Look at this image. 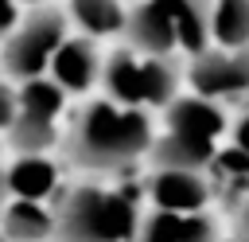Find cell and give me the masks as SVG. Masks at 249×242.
<instances>
[{
    "label": "cell",
    "instance_id": "6da1fadb",
    "mask_svg": "<svg viewBox=\"0 0 249 242\" xmlns=\"http://www.w3.org/2000/svg\"><path fill=\"white\" fill-rule=\"evenodd\" d=\"M152 144L156 133L148 113L113 98L82 105L66 133V156L86 172H121L140 156H152Z\"/></svg>",
    "mask_w": 249,
    "mask_h": 242
},
{
    "label": "cell",
    "instance_id": "7a4b0ae2",
    "mask_svg": "<svg viewBox=\"0 0 249 242\" xmlns=\"http://www.w3.org/2000/svg\"><path fill=\"white\" fill-rule=\"evenodd\" d=\"M58 242H136L144 219L136 191L78 183L58 195Z\"/></svg>",
    "mask_w": 249,
    "mask_h": 242
},
{
    "label": "cell",
    "instance_id": "3957f363",
    "mask_svg": "<svg viewBox=\"0 0 249 242\" xmlns=\"http://www.w3.org/2000/svg\"><path fill=\"white\" fill-rule=\"evenodd\" d=\"M128 43L140 55L171 59V51H191L195 59L210 43V12L202 0H140L128 12Z\"/></svg>",
    "mask_w": 249,
    "mask_h": 242
},
{
    "label": "cell",
    "instance_id": "277c9868",
    "mask_svg": "<svg viewBox=\"0 0 249 242\" xmlns=\"http://www.w3.org/2000/svg\"><path fill=\"white\" fill-rule=\"evenodd\" d=\"M226 133V117L210 98H175L167 105V129L152 144L156 168H195L206 172L214 164L218 137Z\"/></svg>",
    "mask_w": 249,
    "mask_h": 242
},
{
    "label": "cell",
    "instance_id": "5b68a950",
    "mask_svg": "<svg viewBox=\"0 0 249 242\" xmlns=\"http://www.w3.org/2000/svg\"><path fill=\"white\" fill-rule=\"evenodd\" d=\"M66 27H70V16H66L62 8H51V4L31 8V12L16 23V31L4 39V47H0V66H4V74L16 78V82L43 78V74L51 70V59L58 55V47L70 39Z\"/></svg>",
    "mask_w": 249,
    "mask_h": 242
},
{
    "label": "cell",
    "instance_id": "8992f818",
    "mask_svg": "<svg viewBox=\"0 0 249 242\" xmlns=\"http://www.w3.org/2000/svg\"><path fill=\"white\" fill-rule=\"evenodd\" d=\"M105 90L113 101L144 109V105H171L175 101V86H179V70L171 59L160 55H140V51H113L105 59V74H101Z\"/></svg>",
    "mask_w": 249,
    "mask_h": 242
},
{
    "label": "cell",
    "instance_id": "52a82bcc",
    "mask_svg": "<svg viewBox=\"0 0 249 242\" xmlns=\"http://www.w3.org/2000/svg\"><path fill=\"white\" fill-rule=\"evenodd\" d=\"M148 199L152 211H171V215H198L214 199L210 176L195 168H156L148 180Z\"/></svg>",
    "mask_w": 249,
    "mask_h": 242
},
{
    "label": "cell",
    "instance_id": "ba28073f",
    "mask_svg": "<svg viewBox=\"0 0 249 242\" xmlns=\"http://www.w3.org/2000/svg\"><path fill=\"white\" fill-rule=\"evenodd\" d=\"M191 86L198 98L249 94V47L241 51H202L191 62Z\"/></svg>",
    "mask_w": 249,
    "mask_h": 242
},
{
    "label": "cell",
    "instance_id": "9c48e42d",
    "mask_svg": "<svg viewBox=\"0 0 249 242\" xmlns=\"http://www.w3.org/2000/svg\"><path fill=\"white\" fill-rule=\"evenodd\" d=\"M66 94H86L101 74H105V62L97 55V43L89 35H70L58 55L51 59V70H47Z\"/></svg>",
    "mask_w": 249,
    "mask_h": 242
},
{
    "label": "cell",
    "instance_id": "30bf717a",
    "mask_svg": "<svg viewBox=\"0 0 249 242\" xmlns=\"http://www.w3.org/2000/svg\"><path fill=\"white\" fill-rule=\"evenodd\" d=\"M226 234L218 230L214 215H171V211H152L144 215V226L136 242H222Z\"/></svg>",
    "mask_w": 249,
    "mask_h": 242
},
{
    "label": "cell",
    "instance_id": "8fae6325",
    "mask_svg": "<svg viewBox=\"0 0 249 242\" xmlns=\"http://www.w3.org/2000/svg\"><path fill=\"white\" fill-rule=\"evenodd\" d=\"M4 176H8L12 199L47 203V199L62 195V191H58V164H54L51 156H16V160L4 168Z\"/></svg>",
    "mask_w": 249,
    "mask_h": 242
},
{
    "label": "cell",
    "instance_id": "7c38bea8",
    "mask_svg": "<svg viewBox=\"0 0 249 242\" xmlns=\"http://www.w3.org/2000/svg\"><path fill=\"white\" fill-rule=\"evenodd\" d=\"M0 238L8 242H51L58 238V215L47 203L31 199H12L0 219Z\"/></svg>",
    "mask_w": 249,
    "mask_h": 242
},
{
    "label": "cell",
    "instance_id": "4fadbf2b",
    "mask_svg": "<svg viewBox=\"0 0 249 242\" xmlns=\"http://www.w3.org/2000/svg\"><path fill=\"white\" fill-rule=\"evenodd\" d=\"M66 16L89 35V39H101V35H117L128 27V12L121 0H66Z\"/></svg>",
    "mask_w": 249,
    "mask_h": 242
},
{
    "label": "cell",
    "instance_id": "5bb4252c",
    "mask_svg": "<svg viewBox=\"0 0 249 242\" xmlns=\"http://www.w3.org/2000/svg\"><path fill=\"white\" fill-rule=\"evenodd\" d=\"M210 39L222 51L249 47V0H218L210 8Z\"/></svg>",
    "mask_w": 249,
    "mask_h": 242
},
{
    "label": "cell",
    "instance_id": "9a60e30c",
    "mask_svg": "<svg viewBox=\"0 0 249 242\" xmlns=\"http://www.w3.org/2000/svg\"><path fill=\"white\" fill-rule=\"evenodd\" d=\"M16 113H19V90H12V82L0 78V133L16 125Z\"/></svg>",
    "mask_w": 249,
    "mask_h": 242
},
{
    "label": "cell",
    "instance_id": "2e32d148",
    "mask_svg": "<svg viewBox=\"0 0 249 242\" xmlns=\"http://www.w3.org/2000/svg\"><path fill=\"white\" fill-rule=\"evenodd\" d=\"M19 20H23V16H19V0H0V43L16 31Z\"/></svg>",
    "mask_w": 249,
    "mask_h": 242
},
{
    "label": "cell",
    "instance_id": "e0dca14e",
    "mask_svg": "<svg viewBox=\"0 0 249 242\" xmlns=\"http://www.w3.org/2000/svg\"><path fill=\"white\" fill-rule=\"evenodd\" d=\"M233 238L249 242V199L237 203V219H233Z\"/></svg>",
    "mask_w": 249,
    "mask_h": 242
},
{
    "label": "cell",
    "instance_id": "ac0fdd59",
    "mask_svg": "<svg viewBox=\"0 0 249 242\" xmlns=\"http://www.w3.org/2000/svg\"><path fill=\"white\" fill-rule=\"evenodd\" d=\"M233 144L241 148V152H249V109L237 117V125H233Z\"/></svg>",
    "mask_w": 249,
    "mask_h": 242
},
{
    "label": "cell",
    "instance_id": "d6986e66",
    "mask_svg": "<svg viewBox=\"0 0 249 242\" xmlns=\"http://www.w3.org/2000/svg\"><path fill=\"white\" fill-rule=\"evenodd\" d=\"M12 203V191H8V176H4V168H0V219H4V207Z\"/></svg>",
    "mask_w": 249,
    "mask_h": 242
},
{
    "label": "cell",
    "instance_id": "ffe728a7",
    "mask_svg": "<svg viewBox=\"0 0 249 242\" xmlns=\"http://www.w3.org/2000/svg\"><path fill=\"white\" fill-rule=\"evenodd\" d=\"M19 4H31V8H43L47 0H19Z\"/></svg>",
    "mask_w": 249,
    "mask_h": 242
},
{
    "label": "cell",
    "instance_id": "44dd1931",
    "mask_svg": "<svg viewBox=\"0 0 249 242\" xmlns=\"http://www.w3.org/2000/svg\"><path fill=\"white\" fill-rule=\"evenodd\" d=\"M222 242H241V238H233V234H230V238H222Z\"/></svg>",
    "mask_w": 249,
    "mask_h": 242
},
{
    "label": "cell",
    "instance_id": "7402d4cb",
    "mask_svg": "<svg viewBox=\"0 0 249 242\" xmlns=\"http://www.w3.org/2000/svg\"><path fill=\"white\" fill-rule=\"evenodd\" d=\"M0 242H8V238H0Z\"/></svg>",
    "mask_w": 249,
    "mask_h": 242
},
{
    "label": "cell",
    "instance_id": "603a6c76",
    "mask_svg": "<svg viewBox=\"0 0 249 242\" xmlns=\"http://www.w3.org/2000/svg\"><path fill=\"white\" fill-rule=\"evenodd\" d=\"M54 242H58V238H54Z\"/></svg>",
    "mask_w": 249,
    "mask_h": 242
}]
</instances>
